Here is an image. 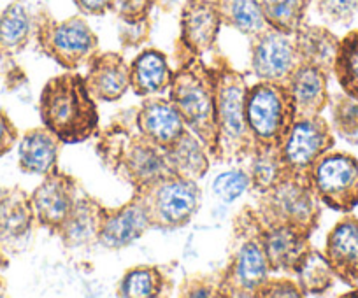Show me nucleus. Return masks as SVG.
I'll list each match as a JSON object with an SVG mask.
<instances>
[{
    "label": "nucleus",
    "instance_id": "1",
    "mask_svg": "<svg viewBox=\"0 0 358 298\" xmlns=\"http://www.w3.org/2000/svg\"><path fill=\"white\" fill-rule=\"evenodd\" d=\"M136 109L116 112L111 121L97 132L95 153L99 160L132 191L172 174L165 149L141 133L136 123Z\"/></svg>",
    "mask_w": 358,
    "mask_h": 298
},
{
    "label": "nucleus",
    "instance_id": "2",
    "mask_svg": "<svg viewBox=\"0 0 358 298\" xmlns=\"http://www.w3.org/2000/svg\"><path fill=\"white\" fill-rule=\"evenodd\" d=\"M178 68L172 74L169 100L183 118L188 130L208 147L213 162H218V128H216V83L211 65L176 40Z\"/></svg>",
    "mask_w": 358,
    "mask_h": 298
},
{
    "label": "nucleus",
    "instance_id": "3",
    "mask_svg": "<svg viewBox=\"0 0 358 298\" xmlns=\"http://www.w3.org/2000/svg\"><path fill=\"white\" fill-rule=\"evenodd\" d=\"M39 116L62 144L86 142L101 130L97 100L78 72L67 70L48 80L39 95Z\"/></svg>",
    "mask_w": 358,
    "mask_h": 298
},
{
    "label": "nucleus",
    "instance_id": "4",
    "mask_svg": "<svg viewBox=\"0 0 358 298\" xmlns=\"http://www.w3.org/2000/svg\"><path fill=\"white\" fill-rule=\"evenodd\" d=\"M271 274L262 242V223L253 205H244L234 216L229 260L220 270L222 297L255 298L258 288Z\"/></svg>",
    "mask_w": 358,
    "mask_h": 298
},
{
    "label": "nucleus",
    "instance_id": "5",
    "mask_svg": "<svg viewBox=\"0 0 358 298\" xmlns=\"http://www.w3.org/2000/svg\"><path fill=\"white\" fill-rule=\"evenodd\" d=\"M211 67L216 83L218 162H243L255 147L246 119V76L237 70L222 53H215Z\"/></svg>",
    "mask_w": 358,
    "mask_h": 298
},
{
    "label": "nucleus",
    "instance_id": "6",
    "mask_svg": "<svg viewBox=\"0 0 358 298\" xmlns=\"http://www.w3.org/2000/svg\"><path fill=\"white\" fill-rule=\"evenodd\" d=\"M253 207L264 227H290L308 237L315 234L322 219V202L313 190L311 179L292 172L258 195Z\"/></svg>",
    "mask_w": 358,
    "mask_h": 298
},
{
    "label": "nucleus",
    "instance_id": "7",
    "mask_svg": "<svg viewBox=\"0 0 358 298\" xmlns=\"http://www.w3.org/2000/svg\"><path fill=\"white\" fill-rule=\"evenodd\" d=\"M34 39H36L37 47L48 58L71 72L88 67L90 61L101 53L99 36L81 13L58 22L51 16L50 11L39 9L36 13Z\"/></svg>",
    "mask_w": 358,
    "mask_h": 298
},
{
    "label": "nucleus",
    "instance_id": "8",
    "mask_svg": "<svg viewBox=\"0 0 358 298\" xmlns=\"http://www.w3.org/2000/svg\"><path fill=\"white\" fill-rule=\"evenodd\" d=\"M246 119L255 146L281 149L297 119L290 88L271 81H258L253 87H248Z\"/></svg>",
    "mask_w": 358,
    "mask_h": 298
},
{
    "label": "nucleus",
    "instance_id": "9",
    "mask_svg": "<svg viewBox=\"0 0 358 298\" xmlns=\"http://www.w3.org/2000/svg\"><path fill=\"white\" fill-rule=\"evenodd\" d=\"M134 193L146 207L151 230L158 232L185 228L202 205V191L197 181L185 179L176 174L160 177Z\"/></svg>",
    "mask_w": 358,
    "mask_h": 298
},
{
    "label": "nucleus",
    "instance_id": "10",
    "mask_svg": "<svg viewBox=\"0 0 358 298\" xmlns=\"http://www.w3.org/2000/svg\"><path fill=\"white\" fill-rule=\"evenodd\" d=\"M311 186L322 205L348 214L358 207V158L344 151H329L316 162Z\"/></svg>",
    "mask_w": 358,
    "mask_h": 298
},
{
    "label": "nucleus",
    "instance_id": "11",
    "mask_svg": "<svg viewBox=\"0 0 358 298\" xmlns=\"http://www.w3.org/2000/svg\"><path fill=\"white\" fill-rule=\"evenodd\" d=\"M336 146L330 123L320 116L297 118L281 146V160L287 172L309 177L313 167Z\"/></svg>",
    "mask_w": 358,
    "mask_h": 298
},
{
    "label": "nucleus",
    "instance_id": "12",
    "mask_svg": "<svg viewBox=\"0 0 358 298\" xmlns=\"http://www.w3.org/2000/svg\"><path fill=\"white\" fill-rule=\"evenodd\" d=\"M250 65L258 81L287 84L301 65L295 39L290 33L265 27L250 37Z\"/></svg>",
    "mask_w": 358,
    "mask_h": 298
},
{
    "label": "nucleus",
    "instance_id": "13",
    "mask_svg": "<svg viewBox=\"0 0 358 298\" xmlns=\"http://www.w3.org/2000/svg\"><path fill=\"white\" fill-rule=\"evenodd\" d=\"M81 190L78 179L58 167L44 176L30 193L37 225L50 234H57L64 219L74 207Z\"/></svg>",
    "mask_w": 358,
    "mask_h": 298
},
{
    "label": "nucleus",
    "instance_id": "14",
    "mask_svg": "<svg viewBox=\"0 0 358 298\" xmlns=\"http://www.w3.org/2000/svg\"><path fill=\"white\" fill-rule=\"evenodd\" d=\"M151 230L146 207L143 200L132 193L129 202L118 207H106L102 211L101 232H99V246L109 251H120Z\"/></svg>",
    "mask_w": 358,
    "mask_h": 298
},
{
    "label": "nucleus",
    "instance_id": "15",
    "mask_svg": "<svg viewBox=\"0 0 358 298\" xmlns=\"http://www.w3.org/2000/svg\"><path fill=\"white\" fill-rule=\"evenodd\" d=\"M222 27L215 0H185L179 9L178 40L192 53L202 57L216 51Z\"/></svg>",
    "mask_w": 358,
    "mask_h": 298
},
{
    "label": "nucleus",
    "instance_id": "16",
    "mask_svg": "<svg viewBox=\"0 0 358 298\" xmlns=\"http://www.w3.org/2000/svg\"><path fill=\"white\" fill-rule=\"evenodd\" d=\"M36 223L30 193L22 186H0V246L8 255L25 248Z\"/></svg>",
    "mask_w": 358,
    "mask_h": 298
},
{
    "label": "nucleus",
    "instance_id": "17",
    "mask_svg": "<svg viewBox=\"0 0 358 298\" xmlns=\"http://www.w3.org/2000/svg\"><path fill=\"white\" fill-rule=\"evenodd\" d=\"M330 269L337 279L348 286L358 284V218L351 212L344 214L330 228L323 249Z\"/></svg>",
    "mask_w": 358,
    "mask_h": 298
},
{
    "label": "nucleus",
    "instance_id": "18",
    "mask_svg": "<svg viewBox=\"0 0 358 298\" xmlns=\"http://www.w3.org/2000/svg\"><path fill=\"white\" fill-rule=\"evenodd\" d=\"M86 90L97 102H118L130 90V67L118 51L99 53L88 64Z\"/></svg>",
    "mask_w": 358,
    "mask_h": 298
},
{
    "label": "nucleus",
    "instance_id": "19",
    "mask_svg": "<svg viewBox=\"0 0 358 298\" xmlns=\"http://www.w3.org/2000/svg\"><path fill=\"white\" fill-rule=\"evenodd\" d=\"M136 123L141 133L162 149H169L187 130L178 109L160 95L144 98L136 109Z\"/></svg>",
    "mask_w": 358,
    "mask_h": 298
},
{
    "label": "nucleus",
    "instance_id": "20",
    "mask_svg": "<svg viewBox=\"0 0 358 298\" xmlns=\"http://www.w3.org/2000/svg\"><path fill=\"white\" fill-rule=\"evenodd\" d=\"M104 205L81 190L74 207L57 230V237L69 249H90L99 244Z\"/></svg>",
    "mask_w": 358,
    "mask_h": 298
},
{
    "label": "nucleus",
    "instance_id": "21",
    "mask_svg": "<svg viewBox=\"0 0 358 298\" xmlns=\"http://www.w3.org/2000/svg\"><path fill=\"white\" fill-rule=\"evenodd\" d=\"M262 242H264L271 272H283L287 276H294L299 263L313 248L311 237L290 227H264L262 225Z\"/></svg>",
    "mask_w": 358,
    "mask_h": 298
},
{
    "label": "nucleus",
    "instance_id": "22",
    "mask_svg": "<svg viewBox=\"0 0 358 298\" xmlns=\"http://www.w3.org/2000/svg\"><path fill=\"white\" fill-rule=\"evenodd\" d=\"M62 142L46 126L27 130L18 140V167L29 176H48L58 167Z\"/></svg>",
    "mask_w": 358,
    "mask_h": 298
},
{
    "label": "nucleus",
    "instance_id": "23",
    "mask_svg": "<svg viewBox=\"0 0 358 298\" xmlns=\"http://www.w3.org/2000/svg\"><path fill=\"white\" fill-rule=\"evenodd\" d=\"M130 67V90L136 97L148 98L169 91L172 74L167 54L157 47H144L134 57Z\"/></svg>",
    "mask_w": 358,
    "mask_h": 298
},
{
    "label": "nucleus",
    "instance_id": "24",
    "mask_svg": "<svg viewBox=\"0 0 358 298\" xmlns=\"http://www.w3.org/2000/svg\"><path fill=\"white\" fill-rule=\"evenodd\" d=\"M329 74L322 68L302 64V61L295 68L287 87L290 88L292 97H294L297 118L320 116L329 107Z\"/></svg>",
    "mask_w": 358,
    "mask_h": 298
},
{
    "label": "nucleus",
    "instance_id": "25",
    "mask_svg": "<svg viewBox=\"0 0 358 298\" xmlns=\"http://www.w3.org/2000/svg\"><path fill=\"white\" fill-rule=\"evenodd\" d=\"M36 33V13L25 0H13L0 13V57L13 58L25 51Z\"/></svg>",
    "mask_w": 358,
    "mask_h": 298
},
{
    "label": "nucleus",
    "instance_id": "26",
    "mask_svg": "<svg viewBox=\"0 0 358 298\" xmlns=\"http://www.w3.org/2000/svg\"><path fill=\"white\" fill-rule=\"evenodd\" d=\"M165 155L172 174L185 179L199 183L211 169L213 158L208 153V147L188 128L169 149H165Z\"/></svg>",
    "mask_w": 358,
    "mask_h": 298
},
{
    "label": "nucleus",
    "instance_id": "27",
    "mask_svg": "<svg viewBox=\"0 0 358 298\" xmlns=\"http://www.w3.org/2000/svg\"><path fill=\"white\" fill-rule=\"evenodd\" d=\"M295 46L302 64L322 68L327 74H332L334 60L339 50V37L322 25H304L294 33Z\"/></svg>",
    "mask_w": 358,
    "mask_h": 298
},
{
    "label": "nucleus",
    "instance_id": "28",
    "mask_svg": "<svg viewBox=\"0 0 358 298\" xmlns=\"http://www.w3.org/2000/svg\"><path fill=\"white\" fill-rule=\"evenodd\" d=\"M172 277L158 265H136L125 270L116 295L125 298H160L172 295Z\"/></svg>",
    "mask_w": 358,
    "mask_h": 298
},
{
    "label": "nucleus",
    "instance_id": "29",
    "mask_svg": "<svg viewBox=\"0 0 358 298\" xmlns=\"http://www.w3.org/2000/svg\"><path fill=\"white\" fill-rule=\"evenodd\" d=\"M248 160H250V165H248L250 191L255 197L265 193L287 174L283 160H281L280 147L255 146Z\"/></svg>",
    "mask_w": 358,
    "mask_h": 298
},
{
    "label": "nucleus",
    "instance_id": "30",
    "mask_svg": "<svg viewBox=\"0 0 358 298\" xmlns=\"http://www.w3.org/2000/svg\"><path fill=\"white\" fill-rule=\"evenodd\" d=\"M223 27L237 30L250 39L267 25L260 0H215Z\"/></svg>",
    "mask_w": 358,
    "mask_h": 298
},
{
    "label": "nucleus",
    "instance_id": "31",
    "mask_svg": "<svg viewBox=\"0 0 358 298\" xmlns=\"http://www.w3.org/2000/svg\"><path fill=\"white\" fill-rule=\"evenodd\" d=\"M304 295H323L336 284V274L330 269L323 251L311 248L294 272Z\"/></svg>",
    "mask_w": 358,
    "mask_h": 298
},
{
    "label": "nucleus",
    "instance_id": "32",
    "mask_svg": "<svg viewBox=\"0 0 358 298\" xmlns=\"http://www.w3.org/2000/svg\"><path fill=\"white\" fill-rule=\"evenodd\" d=\"M332 74L341 91L358 100V29L350 30L339 40Z\"/></svg>",
    "mask_w": 358,
    "mask_h": 298
},
{
    "label": "nucleus",
    "instance_id": "33",
    "mask_svg": "<svg viewBox=\"0 0 358 298\" xmlns=\"http://www.w3.org/2000/svg\"><path fill=\"white\" fill-rule=\"evenodd\" d=\"M311 4L313 0H260L267 25L290 36L304 25Z\"/></svg>",
    "mask_w": 358,
    "mask_h": 298
},
{
    "label": "nucleus",
    "instance_id": "34",
    "mask_svg": "<svg viewBox=\"0 0 358 298\" xmlns=\"http://www.w3.org/2000/svg\"><path fill=\"white\" fill-rule=\"evenodd\" d=\"M329 107L330 118H332L330 126L334 133L341 137L344 142L358 146V100L341 91L330 97Z\"/></svg>",
    "mask_w": 358,
    "mask_h": 298
},
{
    "label": "nucleus",
    "instance_id": "35",
    "mask_svg": "<svg viewBox=\"0 0 358 298\" xmlns=\"http://www.w3.org/2000/svg\"><path fill=\"white\" fill-rule=\"evenodd\" d=\"M248 190H250V174L244 169L225 170L213 183V191L225 204L236 202Z\"/></svg>",
    "mask_w": 358,
    "mask_h": 298
},
{
    "label": "nucleus",
    "instance_id": "36",
    "mask_svg": "<svg viewBox=\"0 0 358 298\" xmlns=\"http://www.w3.org/2000/svg\"><path fill=\"white\" fill-rule=\"evenodd\" d=\"M178 297L183 298H222L218 274H192L178 288Z\"/></svg>",
    "mask_w": 358,
    "mask_h": 298
},
{
    "label": "nucleus",
    "instance_id": "37",
    "mask_svg": "<svg viewBox=\"0 0 358 298\" xmlns=\"http://www.w3.org/2000/svg\"><path fill=\"white\" fill-rule=\"evenodd\" d=\"M316 11L325 22L348 27L358 15V0H313Z\"/></svg>",
    "mask_w": 358,
    "mask_h": 298
},
{
    "label": "nucleus",
    "instance_id": "38",
    "mask_svg": "<svg viewBox=\"0 0 358 298\" xmlns=\"http://www.w3.org/2000/svg\"><path fill=\"white\" fill-rule=\"evenodd\" d=\"M157 2L158 0H113L111 13H115L120 22L136 23L150 18Z\"/></svg>",
    "mask_w": 358,
    "mask_h": 298
},
{
    "label": "nucleus",
    "instance_id": "39",
    "mask_svg": "<svg viewBox=\"0 0 358 298\" xmlns=\"http://www.w3.org/2000/svg\"><path fill=\"white\" fill-rule=\"evenodd\" d=\"M306 297L299 283L290 277L268 276L265 283L258 288L255 298H302Z\"/></svg>",
    "mask_w": 358,
    "mask_h": 298
},
{
    "label": "nucleus",
    "instance_id": "40",
    "mask_svg": "<svg viewBox=\"0 0 358 298\" xmlns=\"http://www.w3.org/2000/svg\"><path fill=\"white\" fill-rule=\"evenodd\" d=\"M151 30H153L151 18L141 20V22H136V23L120 22L118 25L120 46H122L123 50H137V47L144 46V44L150 40Z\"/></svg>",
    "mask_w": 358,
    "mask_h": 298
},
{
    "label": "nucleus",
    "instance_id": "41",
    "mask_svg": "<svg viewBox=\"0 0 358 298\" xmlns=\"http://www.w3.org/2000/svg\"><path fill=\"white\" fill-rule=\"evenodd\" d=\"M20 140L18 126L13 123L9 114L0 109V158L11 153Z\"/></svg>",
    "mask_w": 358,
    "mask_h": 298
},
{
    "label": "nucleus",
    "instance_id": "42",
    "mask_svg": "<svg viewBox=\"0 0 358 298\" xmlns=\"http://www.w3.org/2000/svg\"><path fill=\"white\" fill-rule=\"evenodd\" d=\"M83 16H104L111 13L113 0H72Z\"/></svg>",
    "mask_w": 358,
    "mask_h": 298
},
{
    "label": "nucleus",
    "instance_id": "43",
    "mask_svg": "<svg viewBox=\"0 0 358 298\" xmlns=\"http://www.w3.org/2000/svg\"><path fill=\"white\" fill-rule=\"evenodd\" d=\"M8 269H9V255L2 249V246H0V297L6 293V288H8V284H6V279H4V272Z\"/></svg>",
    "mask_w": 358,
    "mask_h": 298
},
{
    "label": "nucleus",
    "instance_id": "44",
    "mask_svg": "<svg viewBox=\"0 0 358 298\" xmlns=\"http://www.w3.org/2000/svg\"><path fill=\"white\" fill-rule=\"evenodd\" d=\"M185 0H158L157 8H160L164 13H174L176 9H181Z\"/></svg>",
    "mask_w": 358,
    "mask_h": 298
},
{
    "label": "nucleus",
    "instance_id": "45",
    "mask_svg": "<svg viewBox=\"0 0 358 298\" xmlns=\"http://www.w3.org/2000/svg\"><path fill=\"white\" fill-rule=\"evenodd\" d=\"M355 295H358V288H355V291H348V293L341 295V297H355Z\"/></svg>",
    "mask_w": 358,
    "mask_h": 298
}]
</instances>
